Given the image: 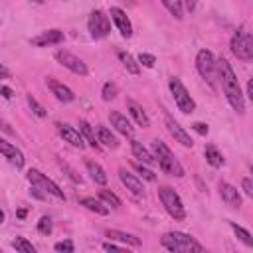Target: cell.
Wrapping results in <instances>:
<instances>
[{
  "label": "cell",
  "mask_w": 253,
  "mask_h": 253,
  "mask_svg": "<svg viewBox=\"0 0 253 253\" xmlns=\"http://www.w3.org/2000/svg\"><path fill=\"white\" fill-rule=\"evenodd\" d=\"M32 2H36V4H43V2H47V0H32Z\"/></svg>",
  "instance_id": "47"
},
{
  "label": "cell",
  "mask_w": 253,
  "mask_h": 253,
  "mask_svg": "<svg viewBox=\"0 0 253 253\" xmlns=\"http://www.w3.org/2000/svg\"><path fill=\"white\" fill-rule=\"evenodd\" d=\"M79 206H83V208H87L89 211H95V213H99V215H107V213H109V206H107L105 202L97 200V198H81V200H79Z\"/></svg>",
  "instance_id": "24"
},
{
  "label": "cell",
  "mask_w": 253,
  "mask_h": 253,
  "mask_svg": "<svg viewBox=\"0 0 253 253\" xmlns=\"http://www.w3.org/2000/svg\"><path fill=\"white\" fill-rule=\"evenodd\" d=\"M0 154H4V156L10 160V164H14L16 168H22V166H24V162H26V158H24L22 150H20V148H16L14 144L6 142L4 138H0Z\"/></svg>",
  "instance_id": "17"
},
{
  "label": "cell",
  "mask_w": 253,
  "mask_h": 253,
  "mask_svg": "<svg viewBox=\"0 0 253 253\" xmlns=\"http://www.w3.org/2000/svg\"><path fill=\"white\" fill-rule=\"evenodd\" d=\"M204 154H206V160H208V164H210V166H213V168L223 166V156H221V152H219L213 144H206Z\"/></svg>",
  "instance_id": "28"
},
{
  "label": "cell",
  "mask_w": 253,
  "mask_h": 253,
  "mask_svg": "<svg viewBox=\"0 0 253 253\" xmlns=\"http://www.w3.org/2000/svg\"><path fill=\"white\" fill-rule=\"evenodd\" d=\"M2 77H10V71H8L4 65H0V79H2Z\"/></svg>",
  "instance_id": "44"
},
{
  "label": "cell",
  "mask_w": 253,
  "mask_h": 253,
  "mask_svg": "<svg viewBox=\"0 0 253 253\" xmlns=\"http://www.w3.org/2000/svg\"><path fill=\"white\" fill-rule=\"evenodd\" d=\"M229 225H231V229L235 231V235H237V239H239V241H243L247 247H253V237H251V233H249L247 229H243V227H241V225H237L235 221H231Z\"/></svg>",
  "instance_id": "30"
},
{
  "label": "cell",
  "mask_w": 253,
  "mask_h": 253,
  "mask_svg": "<svg viewBox=\"0 0 253 253\" xmlns=\"http://www.w3.org/2000/svg\"><path fill=\"white\" fill-rule=\"evenodd\" d=\"M130 150H132V154H134V158H138L142 164H148V166H154L156 164V158H154V154H150L138 140H130Z\"/></svg>",
  "instance_id": "22"
},
{
  "label": "cell",
  "mask_w": 253,
  "mask_h": 253,
  "mask_svg": "<svg viewBox=\"0 0 253 253\" xmlns=\"http://www.w3.org/2000/svg\"><path fill=\"white\" fill-rule=\"evenodd\" d=\"M28 180H30L32 186H36L38 190H42L45 196H53L55 200L65 202V194H63V190H59V186H57L53 180H49L45 174H42L40 170L30 168V170H28Z\"/></svg>",
  "instance_id": "7"
},
{
  "label": "cell",
  "mask_w": 253,
  "mask_h": 253,
  "mask_svg": "<svg viewBox=\"0 0 253 253\" xmlns=\"http://www.w3.org/2000/svg\"><path fill=\"white\" fill-rule=\"evenodd\" d=\"M2 221H4V211L0 210V223H2Z\"/></svg>",
  "instance_id": "48"
},
{
  "label": "cell",
  "mask_w": 253,
  "mask_h": 253,
  "mask_svg": "<svg viewBox=\"0 0 253 253\" xmlns=\"http://www.w3.org/2000/svg\"><path fill=\"white\" fill-rule=\"evenodd\" d=\"M219 194H221V200L229 208H241V196H239V192H237L235 186H231L227 182H221L219 184Z\"/></svg>",
  "instance_id": "18"
},
{
  "label": "cell",
  "mask_w": 253,
  "mask_h": 253,
  "mask_svg": "<svg viewBox=\"0 0 253 253\" xmlns=\"http://www.w3.org/2000/svg\"><path fill=\"white\" fill-rule=\"evenodd\" d=\"M12 247H14L16 251H20V253H34V251H36V247H34L26 237H16V239L12 241Z\"/></svg>",
  "instance_id": "32"
},
{
  "label": "cell",
  "mask_w": 253,
  "mask_h": 253,
  "mask_svg": "<svg viewBox=\"0 0 253 253\" xmlns=\"http://www.w3.org/2000/svg\"><path fill=\"white\" fill-rule=\"evenodd\" d=\"M99 200H101V202H105V204H107V206H111V208H119V206H121L119 196H117V194H113L111 190H99Z\"/></svg>",
  "instance_id": "31"
},
{
  "label": "cell",
  "mask_w": 253,
  "mask_h": 253,
  "mask_svg": "<svg viewBox=\"0 0 253 253\" xmlns=\"http://www.w3.org/2000/svg\"><path fill=\"white\" fill-rule=\"evenodd\" d=\"M87 26H89V34L95 40H103V38H107L111 34V20L103 10H93L89 14Z\"/></svg>",
  "instance_id": "9"
},
{
  "label": "cell",
  "mask_w": 253,
  "mask_h": 253,
  "mask_svg": "<svg viewBox=\"0 0 253 253\" xmlns=\"http://www.w3.org/2000/svg\"><path fill=\"white\" fill-rule=\"evenodd\" d=\"M119 178H121V182L126 186V190H128L132 196H136V198L144 196V186H142V182H140L134 174H130L126 168H119Z\"/></svg>",
  "instance_id": "15"
},
{
  "label": "cell",
  "mask_w": 253,
  "mask_h": 253,
  "mask_svg": "<svg viewBox=\"0 0 253 253\" xmlns=\"http://www.w3.org/2000/svg\"><path fill=\"white\" fill-rule=\"evenodd\" d=\"M65 40L63 32L61 30H47V32H42L40 36L32 38L30 43L36 45V47H47V45H55V43H61Z\"/></svg>",
  "instance_id": "14"
},
{
  "label": "cell",
  "mask_w": 253,
  "mask_h": 253,
  "mask_svg": "<svg viewBox=\"0 0 253 253\" xmlns=\"http://www.w3.org/2000/svg\"><path fill=\"white\" fill-rule=\"evenodd\" d=\"M182 4H184V6H186V10H190V12L196 8V0H182Z\"/></svg>",
  "instance_id": "43"
},
{
  "label": "cell",
  "mask_w": 253,
  "mask_h": 253,
  "mask_svg": "<svg viewBox=\"0 0 253 253\" xmlns=\"http://www.w3.org/2000/svg\"><path fill=\"white\" fill-rule=\"evenodd\" d=\"M126 109H128V113H130V117L134 119L136 125H140L142 128L150 126V119H148L146 111L142 109V105H138L134 99H128V101H126Z\"/></svg>",
  "instance_id": "20"
},
{
  "label": "cell",
  "mask_w": 253,
  "mask_h": 253,
  "mask_svg": "<svg viewBox=\"0 0 253 253\" xmlns=\"http://www.w3.org/2000/svg\"><path fill=\"white\" fill-rule=\"evenodd\" d=\"M53 249H55L57 253H73V251H75V245H73L71 239H65V241H57V243L53 245Z\"/></svg>",
  "instance_id": "36"
},
{
  "label": "cell",
  "mask_w": 253,
  "mask_h": 253,
  "mask_svg": "<svg viewBox=\"0 0 253 253\" xmlns=\"http://www.w3.org/2000/svg\"><path fill=\"white\" fill-rule=\"evenodd\" d=\"M117 57H119V61L125 65V69H126L130 75H138V73H140V65H138V61H136L128 51H119Z\"/></svg>",
  "instance_id": "26"
},
{
  "label": "cell",
  "mask_w": 253,
  "mask_h": 253,
  "mask_svg": "<svg viewBox=\"0 0 253 253\" xmlns=\"http://www.w3.org/2000/svg\"><path fill=\"white\" fill-rule=\"evenodd\" d=\"M97 140H99V144H103V146H107V148H117V146H119L117 136H115L105 125H99V126H97Z\"/></svg>",
  "instance_id": "23"
},
{
  "label": "cell",
  "mask_w": 253,
  "mask_h": 253,
  "mask_svg": "<svg viewBox=\"0 0 253 253\" xmlns=\"http://www.w3.org/2000/svg\"><path fill=\"white\" fill-rule=\"evenodd\" d=\"M103 249H105V251H119L121 247L115 245V243H111V241H105V243H103Z\"/></svg>",
  "instance_id": "42"
},
{
  "label": "cell",
  "mask_w": 253,
  "mask_h": 253,
  "mask_svg": "<svg viewBox=\"0 0 253 253\" xmlns=\"http://www.w3.org/2000/svg\"><path fill=\"white\" fill-rule=\"evenodd\" d=\"M55 59L65 67V69H69L71 73H75V75H81V77H85L87 75V65H85V61L83 59H79L75 53H71V51H65V49H59V51H55Z\"/></svg>",
  "instance_id": "10"
},
{
  "label": "cell",
  "mask_w": 253,
  "mask_h": 253,
  "mask_svg": "<svg viewBox=\"0 0 253 253\" xmlns=\"http://www.w3.org/2000/svg\"><path fill=\"white\" fill-rule=\"evenodd\" d=\"M138 65H144V67H148V69H152L154 67V63H156V57L152 55V53H138Z\"/></svg>",
  "instance_id": "37"
},
{
  "label": "cell",
  "mask_w": 253,
  "mask_h": 253,
  "mask_svg": "<svg viewBox=\"0 0 253 253\" xmlns=\"http://www.w3.org/2000/svg\"><path fill=\"white\" fill-rule=\"evenodd\" d=\"M45 83H47V89L51 91V95H55L57 101H61V103H71V101L75 99L73 91H71L67 85L59 83L57 79H45Z\"/></svg>",
  "instance_id": "16"
},
{
  "label": "cell",
  "mask_w": 253,
  "mask_h": 253,
  "mask_svg": "<svg viewBox=\"0 0 253 253\" xmlns=\"http://www.w3.org/2000/svg\"><path fill=\"white\" fill-rule=\"evenodd\" d=\"M26 101H28V105H30V109H32V113H34L36 117H40V119H43V117H45V109L36 101V97L28 95V97H26Z\"/></svg>",
  "instance_id": "34"
},
{
  "label": "cell",
  "mask_w": 253,
  "mask_h": 253,
  "mask_svg": "<svg viewBox=\"0 0 253 253\" xmlns=\"http://www.w3.org/2000/svg\"><path fill=\"white\" fill-rule=\"evenodd\" d=\"M51 229H53V225H51V219H49L47 215L40 217V221H38V231H40L42 235H49V233H51Z\"/></svg>",
  "instance_id": "35"
},
{
  "label": "cell",
  "mask_w": 253,
  "mask_h": 253,
  "mask_svg": "<svg viewBox=\"0 0 253 253\" xmlns=\"http://www.w3.org/2000/svg\"><path fill=\"white\" fill-rule=\"evenodd\" d=\"M192 128L198 132V134H202V136H206L208 132H210V128H208V125L206 123H200V121H196V123H192Z\"/></svg>",
  "instance_id": "39"
},
{
  "label": "cell",
  "mask_w": 253,
  "mask_h": 253,
  "mask_svg": "<svg viewBox=\"0 0 253 253\" xmlns=\"http://www.w3.org/2000/svg\"><path fill=\"white\" fill-rule=\"evenodd\" d=\"M152 150H154V158H156V164L160 166V170L168 176H176V178H182L184 176V168L182 164L178 162V158L174 156V152L162 142V140H152Z\"/></svg>",
  "instance_id": "2"
},
{
  "label": "cell",
  "mask_w": 253,
  "mask_h": 253,
  "mask_svg": "<svg viewBox=\"0 0 253 253\" xmlns=\"http://www.w3.org/2000/svg\"><path fill=\"white\" fill-rule=\"evenodd\" d=\"M196 69L202 75V79H206L211 87L215 85L217 79V67H215V57L210 49H200L196 55Z\"/></svg>",
  "instance_id": "8"
},
{
  "label": "cell",
  "mask_w": 253,
  "mask_h": 253,
  "mask_svg": "<svg viewBox=\"0 0 253 253\" xmlns=\"http://www.w3.org/2000/svg\"><path fill=\"white\" fill-rule=\"evenodd\" d=\"M0 95H2L4 99H12V95H14V91H12L10 87H6V85H0Z\"/></svg>",
  "instance_id": "41"
},
{
  "label": "cell",
  "mask_w": 253,
  "mask_h": 253,
  "mask_svg": "<svg viewBox=\"0 0 253 253\" xmlns=\"http://www.w3.org/2000/svg\"><path fill=\"white\" fill-rule=\"evenodd\" d=\"M164 4V8L176 18V20H182L184 18V4L182 0H160Z\"/></svg>",
  "instance_id": "29"
},
{
  "label": "cell",
  "mask_w": 253,
  "mask_h": 253,
  "mask_svg": "<svg viewBox=\"0 0 253 253\" xmlns=\"http://www.w3.org/2000/svg\"><path fill=\"white\" fill-rule=\"evenodd\" d=\"M55 126H57L59 136H61L65 142H69L71 146H75V148H79V150L85 148V140H83V136H81L79 130H75L73 126H69V125H65V123H55Z\"/></svg>",
  "instance_id": "13"
},
{
  "label": "cell",
  "mask_w": 253,
  "mask_h": 253,
  "mask_svg": "<svg viewBox=\"0 0 253 253\" xmlns=\"http://www.w3.org/2000/svg\"><path fill=\"white\" fill-rule=\"evenodd\" d=\"M18 217H26V210H18Z\"/></svg>",
  "instance_id": "46"
},
{
  "label": "cell",
  "mask_w": 253,
  "mask_h": 253,
  "mask_svg": "<svg viewBox=\"0 0 253 253\" xmlns=\"http://www.w3.org/2000/svg\"><path fill=\"white\" fill-rule=\"evenodd\" d=\"M215 67H217V79L221 81V91H223L227 103L231 105V109L235 113L243 115L245 113V97L241 93V87H239V81H237L233 67L229 65V61L225 57H219L215 61Z\"/></svg>",
  "instance_id": "1"
},
{
  "label": "cell",
  "mask_w": 253,
  "mask_h": 253,
  "mask_svg": "<svg viewBox=\"0 0 253 253\" xmlns=\"http://www.w3.org/2000/svg\"><path fill=\"white\" fill-rule=\"evenodd\" d=\"M247 97H249V99L253 97V83H251V81L247 83Z\"/></svg>",
  "instance_id": "45"
},
{
  "label": "cell",
  "mask_w": 253,
  "mask_h": 253,
  "mask_svg": "<svg viewBox=\"0 0 253 253\" xmlns=\"http://www.w3.org/2000/svg\"><path fill=\"white\" fill-rule=\"evenodd\" d=\"M107 237L111 239H117V241H123L126 245H132V247H138L140 245V239L132 233H126V231H121V229H107Z\"/></svg>",
  "instance_id": "25"
},
{
  "label": "cell",
  "mask_w": 253,
  "mask_h": 253,
  "mask_svg": "<svg viewBox=\"0 0 253 253\" xmlns=\"http://www.w3.org/2000/svg\"><path fill=\"white\" fill-rule=\"evenodd\" d=\"M241 188L247 196H253V184H251V178H243L241 180Z\"/></svg>",
  "instance_id": "40"
},
{
  "label": "cell",
  "mask_w": 253,
  "mask_h": 253,
  "mask_svg": "<svg viewBox=\"0 0 253 253\" xmlns=\"http://www.w3.org/2000/svg\"><path fill=\"white\" fill-rule=\"evenodd\" d=\"M162 247H166L168 251H196V253H202L204 247L188 233H182V231H166L160 239Z\"/></svg>",
  "instance_id": "3"
},
{
  "label": "cell",
  "mask_w": 253,
  "mask_h": 253,
  "mask_svg": "<svg viewBox=\"0 0 253 253\" xmlns=\"http://www.w3.org/2000/svg\"><path fill=\"white\" fill-rule=\"evenodd\" d=\"M164 123H166L168 132L174 136V140H178V142H180L182 146H186V148H192V146H194V140L190 138V134H188V132H186V130H184V128H182V126H180L168 113L164 115Z\"/></svg>",
  "instance_id": "12"
},
{
  "label": "cell",
  "mask_w": 253,
  "mask_h": 253,
  "mask_svg": "<svg viewBox=\"0 0 253 253\" xmlns=\"http://www.w3.org/2000/svg\"><path fill=\"white\" fill-rule=\"evenodd\" d=\"M109 119H111V125H113L121 134H125V136H132L134 128H132L130 121H128L123 113H119V111H111V113H109Z\"/></svg>",
  "instance_id": "19"
},
{
  "label": "cell",
  "mask_w": 253,
  "mask_h": 253,
  "mask_svg": "<svg viewBox=\"0 0 253 253\" xmlns=\"http://www.w3.org/2000/svg\"><path fill=\"white\" fill-rule=\"evenodd\" d=\"M79 130H81L83 140L89 142V146H93V148H101V144H99V140H97V136H95V130H93V126H91L87 121H79Z\"/></svg>",
  "instance_id": "27"
},
{
  "label": "cell",
  "mask_w": 253,
  "mask_h": 253,
  "mask_svg": "<svg viewBox=\"0 0 253 253\" xmlns=\"http://www.w3.org/2000/svg\"><path fill=\"white\" fill-rule=\"evenodd\" d=\"M101 95H103V101H113V99L119 95V87H117V83L107 81V83L103 85V89H101Z\"/></svg>",
  "instance_id": "33"
},
{
  "label": "cell",
  "mask_w": 253,
  "mask_h": 253,
  "mask_svg": "<svg viewBox=\"0 0 253 253\" xmlns=\"http://www.w3.org/2000/svg\"><path fill=\"white\" fill-rule=\"evenodd\" d=\"M134 170H136L144 180H148V182H154V180H156V174H154L152 170H148L146 166H142V164H134Z\"/></svg>",
  "instance_id": "38"
},
{
  "label": "cell",
  "mask_w": 253,
  "mask_h": 253,
  "mask_svg": "<svg viewBox=\"0 0 253 253\" xmlns=\"http://www.w3.org/2000/svg\"><path fill=\"white\" fill-rule=\"evenodd\" d=\"M229 47H231V51H233V55H235L237 59L249 61V59L253 57V38H251V34L245 32V28L241 26V28L233 34V38H231V42H229Z\"/></svg>",
  "instance_id": "6"
},
{
  "label": "cell",
  "mask_w": 253,
  "mask_h": 253,
  "mask_svg": "<svg viewBox=\"0 0 253 253\" xmlns=\"http://www.w3.org/2000/svg\"><path fill=\"white\" fill-rule=\"evenodd\" d=\"M85 168H87V172H89V176L95 184H99V186L107 184V172L103 170L101 164H97L95 160H85Z\"/></svg>",
  "instance_id": "21"
},
{
  "label": "cell",
  "mask_w": 253,
  "mask_h": 253,
  "mask_svg": "<svg viewBox=\"0 0 253 253\" xmlns=\"http://www.w3.org/2000/svg\"><path fill=\"white\" fill-rule=\"evenodd\" d=\"M109 16H111V20L115 22V26L119 28V32H121L123 38H130V36H132V24H130V20H128V16H126V12H125L123 8L113 6V8L109 10Z\"/></svg>",
  "instance_id": "11"
},
{
  "label": "cell",
  "mask_w": 253,
  "mask_h": 253,
  "mask_svg": "<svg viewBox=\"0 0 253 253\" xmlns=\"http://www.w3.org/2000/svg\"><path fill=\"white\" fill-rule=\"evenodd\" d=\"M158 198H160L164 210L170 213V217H174L176 221H182L186 217V210H184L182 198L178 196L176 190H172L170 186H160L158 188Z\"/></svg>",
  "instance_id": "4"
},
{
  "label": "cell",
  "mask_w": 253,
  "mask_h": 253,
  "mask_svg": "<svg viewBox=\"0 0 253 253\" xmlns=\"http://www.w3.org/2000/svg\"><path fill=\"white\" fill-rule=\"evenodd\" d=\"M168 89H170V93H172V97H174L176 107H178L184 115H190V113L196 111V101L190 97L188 89L184 87V83H182L178 77H170V79H168Z\"/></svg>",
  "instance_id": "5"
}]
</instances>
